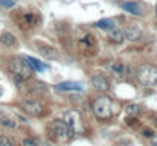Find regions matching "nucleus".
<instances>
[{"instance_id":"obj_1","label":"nucleus","mask_w":157,"mask_h":146,"mask_svg":"<svg viewBox=\"0 0 157 146\" xmlns=\"http://www.w3.org/2000/svg\"><path fill=\"white\" fill-rule=\"evenodd\" d=\"M137 79L145 87L157 85V69L151 64H142L137 67Z\"/></svg>"},{"instance_id":"obj_2","label":"nucleus","mask_w":157,"mask_h":146,"mask_svg":"<svg viewBox=\"0 0 157 146\" xmlns=\"http://www.w3.org/2000/svg\"><path fill=\"white\" fill-rule=\"evenodd\" d=\"M93 113L96 114V117L99 119H110L113 114V107H111V100L107 96H99L95 99L93 102Z\"/></svg>"},{"instance_id":"obj_3","label":"nucleus","mask_w":157,"mask_h":146,"mask_svg":"<svg viewBox=\"0 0 157 146\" xmlns=\"http://www.w3.org/2000/svg\"><path fill=\"white\" fill-rule=\"evenodd\" d=\"M9 69H11V72L14 75H18L23 79H26V78H29L32 75V69L25 61V58H12L9 61Z\"/></svg>"},{"instance_id":"obj_4","label":"nucleus","mask_w":157,"mask_h":146,"mask_svg":"<svg viewBox=\"0 0 157 146\" xmlns=\"http://www.w3.org/2000/svg\"><path fill=\"white\" fill-rule=\"evenodd\" d=\"M51 129L53 131V134H56L58 137H63V139H72L76 134V131L72 126H69L64 120H53L51 123Z\"/></svg>"},{"instance_id":"obj_5","label":"nucleus","mask_w":157,"mask_h":146,"mask_svg":"<svg viewBox=\"0 0 157 146\" xmlns=\"http://www.w3.org/2000/svg\"><path fill=\"white\" fill-rule=\"evenodd\" d=\"M23 110L28 113V114H32V116H40L41 113H43V105L38 102V100H35V99H26L25 102H23Z\"/></svg>"},{"instance_id":"obj_6","label":"nucleus","mask_w":157,"mask_h":146,"mask_svg":"<svg viewBox=\"0 0 157 146\" xmlns=\"http://www.w3.org/2000/svg\"><path fill=\"white\" fill-rule=\"evenodd\" d=\"M121 6H122L124 11H127V12H130L133 15H142L144 14V6L139 5V3H136V2H125Z\"/></svg>"},{"instance_id":"obj_7","label":"nucleus","mask_w":157,"mask_h":146,"mask_svg":"<svg viewBox=\"0 0 157 146\" xmlns=\"http://www.w3.org/2000/svg\"><path fill=\"white\" fill-rule=\"evenodd\" d=\"M92 85L98 90V92H107L108 90V81L105 79V76L102 75H95V76H92Z\"/></svg>"},{"instance_id":"obj_8","label":"nucleus","mask_w":157,"mask_h":146,"mask_svg":"<svg viewBox=\"0 0 157 146\" xmlns=\"http://www.w3.org/2000/svg\"><path fill=\"white\" fill-rule=\"evenodd\" d=\"M58 90H64V92H81L82 90V84L79 82H73V81H66L56 85Z\"/></svg>"},{"instance_id":"obj_9","label":"nucleus","mask_w":157,"mask_h":146,"mask_svg":"<svg viewBox=\"0 0 157 146\" xmlns=\"http://www.w3.org/2000/svg\"><path fill=\"white\" fill-rule=\"evenodd\" d=\"M81 120V116L76 113V111H67L66 114H64V122L69 125V126H72L75 131H76V123Z\"/></svg>"},{"instance_id":"obj_10","label":"nucleus","mask_w":157,"mask_h":146,"mask_svg":"<svg viewBox=\"0 0 157 146\" xmlns=\"http://www.w3.org/2000/svg\"><path fill=\"white\" fill-rule=\"evenodd\" d=\"M38 52H40L44 58H49V59H55V58H58V52H56V49L52 47V46L38 44Z\"/></svg>"},{"instance_id":"obj_11","label":"nucleus","mask_w":157,"mask_h":146,"mask_svg":"<svg viewBox=\"0 0 157 146\" xmlns=\"http://www.w3.org/2000/svg\"><path fill=\"white\" fill-rule=\"evenodd\" d=\"M142 37V32L139 28H127L124 32V38L130 40V41H137Z\"/></svg>"},{"instance_id":"obj_12","label":"nucleus","mask_w":157,"mask_h":146,"mask_svg":"<svg viewBox=\"0 0 157 146\" xmlns=\"http://www.w3.org/2000/svg\"><path fill=\"white\" fill-rule=\"evenodd\" d=\"M110 70H111V73L114 75V76H117V78H124L125 76V66L122 64V62H119V61H114L111 66H110Z\"/></svg>"},{"instance_id":"obj_13","label":"nucleus","mask_w":157,"mask_h":146,"mask_svg":"<svg viewBox=\"0 0 157 146\" xmlns=\"http://www.w3.org/2000/svg\"><path fill=\"white\" fill-rule=\"evenodd\" d=\"M25 61L29 64V67L32 69V70H35V72H41V70H44V69H48V66H44V64H41L38 59H35V58H31V56H25Z\"/></svg>"},{"instance_id":"obj_14","label":"nucleus","mask_w":157,"mask_h":146,"mask_svg":"<svg viewBox=\"0 0 157 146\" xmlns=\"http://www.w3.org/2000/svg\"><path fill=\"white\" fill-rule=\"evenodd\" d=\"M108 31H110L108 37H110V40H111L113 43L121 44V43L124 41V32H122V31H119L117 28H111V29H108Z\"/></svg>"},{"instance_id":"obj_15","label":"nucleus","mask_w":157,"mask_h":146,"mask_svg":"<svg viewBox=\"0 0 157 146\" xmlns=\"http://www.w3.org/2000/svg\"><path fill=\"white\" fill-rule=\"evenodd\" d=\"M0 43H2L3 46H6V47H11V46L15 44V37H14L11 32H3V34L0 35Z\"/></svg>"},{"instance_id":"obj_16","label":"nucleus","mask_w":157,"mask_h":146,"mask_svg":"<svg viewBox=\"0 0 157 146\" xmlns=\"http://www.w3.org/2000/svg\"><path fill=\"white\" fill-rule=\"evenodd\" d=\"M125 111H127L128 116H137L140 113V107L137 103H130V105H127Z\"/></svg>"},{"instance_id":"obj_17","label":"nucleus","mask_w":157,"mask_h":146,"mask_svg":"<svg viewBox=\"0 0 157 146\" xmlns=\"http://www.w3.org/2000/svg\"><path fill=\"white\" fill-rule=\"evenodd\" d=\"M96 26L101 28V29L108 31V29L114 28V21H113V20H99V21H96Z\"/></svg>"},{"instance_id":"obj_18","label":"nucleus","mask_w":157,"mask_h":146,"mask_svg":"<svg viewBox=\"0 0 157 146\" xmlns=\"http://www.w3.org/2000/svg\"><path fill=\"white\" fill-rule=\"evenodd\" d=\"M0 123L3 126H6V128H15L17 126V123L11 117H6V116H0Z\"/></svg>"},{"instance_id":"obj_19","label":"nucleus","mask_w":157,"mask_h":146,"mask_svg":"<svg viewBox=\"0 0 157 146\" xmlns=\"http://www.w3.org/2000/svg\"><path fill=\"white\" fill-rule=\"evenodd\" d=\"M34 92H37V93H40V95H44V93L48 92V88H46V85H44V84L37 82V84L34 85Z\"/></svg>"},{"instance_id":"obj_20","label":"nucleus","mask_w":157,"mask_h":146,"mask_svg":"<svg viewBox=\"0 0 157 146\" xmlns=\"http://www.w3.org/2000/svg\"><path fill=\"white\" fill-rule=\"evenodd\" d=\"M0 5L3 8H12L15 5V0H0Z\"/></svg>"},{"instance_id":"obj_21","label":"nucleus","mask_w":157,"mask_h":146,"mask_svg":"<svg viewBox=\"0 0 157 146\" xmlns=\"http://www.w3.org/2000/svg\"><path fill=\"white\" fill-rule=\"evenodd\" d=\"M21 145L23 146H37V143H35L34 140H31V139H25V140L21 142Z\"/></svg>"},{"instance_id":"obj_22","label":"nucleus","mask_w":157,"mask_h":146,"mask_svg":"<svg viewBox=\"0 0 157 146\" xmlns=\"http://www.w3.org/2000/svg\"><path fill=\"white\" fill-rule=\"evenodd\" d=\"M0 145L2 146H14L12 143H11V140H8V139H5V137L0 139Z\"/></svg>"},{"instance_id":"obj_23","label":"nucleus","mask_w":157,"mask_h":146,"mask_svg":"<svg viewBox=\"0 0 157 146\" xmlns=\"http://www.w3.org/2000/svg\"><path fill=\"white\" fill-rule=\"evenodd\" d=\"M14 82L17 84V87H20V85H21V82H23V78H21V76H18V75H14Z\"/></svg>"},{"instance_id":"obj_24","label":"nucleus","mask_w":157,"mask_h":146,"mask_svg":"<svg viewBox=\"0 0 157 146\" xmlns=\"http://www.w3.org/2000/svg\"><path fill=\"white\" fill-rule=\"evenodd\" d=\"M151 146H157V134L151 136Z\"/></svg>"},{"instance_id":"obj_25","label":"nucleus","mask_w":157,"mask_h":146,"mask_svg":"<svg viewBox=\"0 0 157 146\" xmlns=\"http://www.w3.org/2000/svg\"><path fill=\"white\" fill-rule=\"evenodd\" d=\"M142 134H144V136H145V137H151V136H153V134H154V133H151V131H150V129H144V131H142Z\"/></svg>"}]
</instances>
